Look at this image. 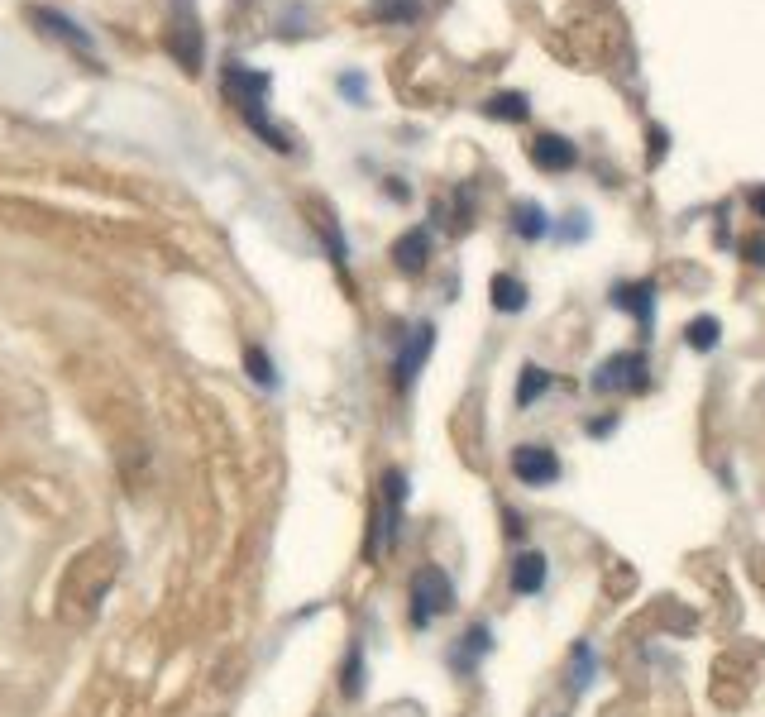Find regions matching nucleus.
Segmentation results:
<instances>
[{
    "instance_id": "f257e3e1",
    "label": "nucleus",
    "mask_w": 765,
    "mask_h": 717,
    "mask_svg": "<svg viewBox=\"0 0 765 717\" xmlns=\"http://www.w3.org/2000/svg\"><path fill=\"white\" fill-rule=\"evenodd\" d=\"M589 388L603 392V397H612V392H646L651 388V364H646L641 349H617L593 369Z\"/></svg>"
},
{
    "instance_id": "f03ea898",
    "label": "nucleus",
    "mask_w": 765,
    "mask_h": 717,
    "mask_svg": "<svg viewBox=\"0 0 765 717\" xmlns=\"http://www.w3.org/2000/svg\"><path fill=\"white\" fill-rule=\"evenodd\" d=\"M168 53L177 58L182 72H201V58H206V34H201L197 20V0H173V20H168Z\"/></svg>"
},
{
    "instance_id": "7ed1b4c3",
    "label": "nucleus",
    "mask_w": 765,
    "mask_h": 717,
    "mask_svg": "<svg viewBox=\"0 0 765 717\" xmlns=\"http://www.w3.org/2000/svg\"><path fill=\"white\" fill-rule=\"evenodd\" d=\"M455 608V584L440 565H421L412 574V622L416 627H431L436 617Z\"/></svg>"
},
{
    "instance_id": "20e7f679",
    "label": "nucleus",
    "mask_w": 765,
    "mask_h": 717,
    "mask_svg": "<svg viewBox=\"0 0 765 717\" xmlns=\"http://www.w3.org/2000/svg\"><path fill=\"white\" fill-rule=\"evenodd\" d=\"M512 474H517V483H522V488H550V483H560L565 464H560V455H555L550 445H541V440H526V445H517V450H512Z\"/></svg>"
},
{
    "instance_id": "39448f33",
    "label": "nucleus",
    "mask_w": 765,
    "mask_h": 717,
    "mask_svg": "<svg viewBox=\"0 0 765 717\" xmlns=\"http://www.w3.org/2000/svg\"><path fill=\"white\" fill-rule=\"evenodd\" d=\"M608 302L632 316L636 330H641V340H651V330H656V283H651V278H641V283H617Z\"/></svg>"
},
{
    "instance_id": "423d86ee",
    "label": "nucleus",
    "mask_w": 765,
    "mask_h": 717,
    "mask_svg": "<svg viewBox=\"0 0 765 717\" xmlns=\"http://www.w3.org/2000/svg\"><path fill=\"white\" fill-rule=\"evenodd\" d=\"M220 82H225V101L240 110L268 101V72H254V67H244V63H225Z\"/></svg>"
},
{
    "instance_id": "0eeeda50",
    "label": "nucleus",
    "mask_w": 765,
    "mask_h": 717,
    "mask_svg": "<svg viewBox=\"0 0 765 717\" xmlns=\"http://www.w3.org/2000/svg\"><path fill=\"white\" fill-rule=\"evenodd\" d=\"M431 349H436V326H431V321H421V326L407 335L402 354H397V388H412L416 373L426 369V359H431Z\"/></svg>"
},
{
    "instance_id": "6e6552de",
    "label": "nucleus",
    "mask_w": 765,
    "mask_h": 717,
    "mask_svg": "<svg viewBox=\"0 0 765 717\" xmlns=\"http://www.w3.org/2000/svg\"><path fill=\"white\" fill-rule=\"evenodd\" d=\"M526 153H531V163H536L541 173H569V168L579 163V149L569 144L565 134H536Z\"/></svg>"
},
{
    "instance_id": "1a4fd4ad",
    "label": "nucleus",
    "mask_w": 765,
    "mask_h": 717,
    "mask_svg": "<svg viewBox=\"0 0 765 717\" xmlns=\"http://www.w3.org/2000/svg\"><path fill=\"white\" fill-rule=\"evenodd\" d=\"M402 498H407V478H402V469H388V474H383V541H378V555L397 545V526H402Z\"/></svg>"
},
{
    "instance_id": "9d476101",
    "label": "nucleus",
    "mask_w": 765,
    "mask_h": 717,
    "mask_svg": "<svg viewBox=\"0 0 765 717\" xmlns=\"http://www.w3.org/2000/svg\"><path fill=\"white\" fill-rule=\"evenodd\" d=\"M34 15V24H44V34H53V39H63V44H72L77 53H91V34L82 29V24L72 20V15H63V10H53V5H34L29 10Z\"/></svg>"
},
{
    "instance_id": "9b49d317",
    "label": "nucleus",
    "mask_w": 765,
    "mask_h": 717,
    "mask_svg": "<svg viewBox=\"0 0 765 717\" xmlns=\"http://www.w3.org/2000/svg\"><path fill=\"white\" fill-rule=\"evenodd\" d=\"M550 579V560L541 550H522L517 560H512V593L517 598H536Z\"/></svg>"
},
{
    "instance_id": "f8f14e48",
    "label": "nucleus",
    "mask_w": 765,
    "mask_h": 717,
    "mask_svg": "<svg viewBox=\"0 0 765 717\" xmlns=\"http://www.w3.org/2000/svg\"><path fill=\"white\" fill-rule=\"evenodd\" d=\"M426 259H431V230H407V235L393 244V263L402 268V273H421L426 268Z\"/></svg>"
},
{
    "instance_id": "ddd939ff",
    "label": "nucleus",
    "mask_w": 765,
    "mask_h": 717,
    "mask_svg": "<svg viewBox=\"0 0 765 717\" xmlns=\"http://www.w3.org/2000/svg\"><path fill=\"white\" fill-rule=\"evenodd\" d=\"M512 230H517V235H522L526 244L546 239V235H550L546 206H541V201H517V206H512Z\"/></svg>"
},
{
    "instance_id": "4468645a",
    "label": "nucleus",
    "mask_w": 765,
    "mask_h": 717,
    "mask_svg": "<svg viewBox=\"0 0 765 717\" xmlns=\"http://www.w3.org/2000/svg\"><path fill=\"white\" fill-rule=\"evenodd\" d=\"M488 292H493V306L503 311V316H517V311H526V283L522 278H512V273H493V283H488Z\"/></svg>"
},
{
    "instance_id": "2eb2a0df",
    "label": "nucleus",
    "mask_w": 765,
    "mask_h": 717,
    "mask_svg": "<svg viewBox=\"0 0 765 717\" xmlns=\"http://www.w3.org/2000/svg\"><path fill=\"white\" fill-rule=\"evenodd\" d=\"M593 674H598V655H593L589 641H574V651H569V694H584L593 684Z\"/></svg>"
},
{
    "instance_id": "dca6fc26",
    "label": "nucleus",
    "mask_w": 765,
    "mask_h": 717,
    "mask_svg": "<svg viewBox=\"0 0 765 717\" xmlns=\"http://www.w3.org/2000/svg\"><path fill=\"white\" fill-rule=\"evenodd\" d=\"M483 115L507 120V125H522L526 115H531V101H526L522 91H498V96H488V101H483Z\"/></svg>"
},
{
    "instance_id": "f3484780",
    "label": "nucleus",
    "mask_w": 765,
    "mask_h": 717,
    "mask_svg": "<svg viewBox=\"0 0 765 717\" xmlns=\"http://www.w3.org/2000/svg\"><path fill=\"white\" fill-rule=\"evenodd\" d=\"M488 651H493V631H488V622H474V627L464 631V646L450 660H455V670H474V660Z\"/></svg>"
},
{
    "instance_id": "a211bd4d",
    "label": "nucleus",
    "mask_w": 765,
    "mask_h": 717,
    "mask_svg": "<svg viewBox=\"0 0 765 717\" xmlns=\"http://www.w3.org/2000/svg\"><path fill=\"white\" fill-rule=\"evenodd\" d=\"M722 340V321L718 316H694L689 326H684V345L694 349V354H713Z\"/></svg>"
},
{
    "instance_id": "6ab92c4d",
    "label": "nucleus",
    "mask_w": 765,
    "mask_h": 717,
    "mask_svg": "<svg viewBox=\"0 0 765 717\" xmlns=\"http://www.w3.org/2000/svg\"><path fill=\"white\" fill-rule=\"evenodd\" d=\"M550 369H541V364H526L522 369V378H517V407H531V402H541L550 392Z\"/></svg>"
},
{
    "instance_id": "aec40b11",
    "label": "nucleus",
    "mask_w": 765,
    "mask_h": 717,
    "mask_svg": "<svg viewBox=\"0 0 765 717\" xmlns=\"http://www.w3.org/2000/svg\"><path fill=\"white\" fill-rule=\"evenodd\" d=\"M373 15L388 24H407L421 15V0H373Z\"/></svg>"
},
{
    "instance_id": "412c9836",
    "label": "nucleus",
    "mask_w": 765,
    "mask_h": 717,
    "mask_svg": "<svg viewBox=\"0 0 765 717\" xmlns=\"http://www.w3.org/2000/svg\"><path fill=\"white\" fill-rule=\"evenodd\" d=\"M244 364H249V373L259 378L263 388H278V373H273V364H268V354H263L259 345H249V349H244Z\"/></svg>"
},
{
    "instance_id": "4be33fe9",
    "label": "nucleus",
    "mask_w": 765,
    "mask_h": 717,
    "mask_svg": "<svg viewBox=\"0 0 765 717\" xmlns=\"http://www.w3.org/2000/svg\"><path fill=\"white\" fill-rule=\"evenodd\" d=\"M617 421H622V416H617V412H603V416H593V421H589V426H584V431H589L593 440H608V435L617 431Z\"/></svg>"
},
{
    "instance_id": "5701e85b",
    "label": "nucleus",
    "mask_w": 765,
    "mask_h": 717,
    "mask_svg": "<svg viewBox=\"0 0 765 717\" xmlns=\"http://www.w3.org/2000/svg\"><path fill=\"white\" fill-rule=\"evenodd\" d=\"M340 91H345L350 101H364V96H369V82H364L359 72H345V77H340Z\"/></svg>"
},
{
    "instance_id": "b1692460",
    "label": "nucleus",
    "mask_w": 765,
    "mask_h": 717,
    "mask_svg": "<svg viewBox=\"0 0 765 717\" xmlns=\"http://www.w3.org/2000/svg\"><path fill=\"white\" fill-rule=\"evenodd\" d=\"M742 249H746V263H756V268H765V235H751V239H746V244H742Z\"/></svg>"
},
{
    "instance_id": "393cba45",
    "label": "nucleus",
    "mask_w": 765,
    "mask_h": 717,
    "mask_svg": "<svg viewBox=\"0 0 765 717\" xmlns=\"http://www.w3.org/2000/svg\"><path fill=\"white\" fill-rule=\"evenodd\" d=\"M345 694H359V646L350 651V665H345Z\"/></svg>"
},
{
    "instance_id": "a878e982",
    "label": "nucleus",
    "mask_w": 765,
    "mask_h": 717,
    "mask_svg": "<svg viewBox=\"0 0 765 717\" xmlns=\"http://www.w3.org/2000/svg\"><path fill=\"white\" fill-rule=\"evenodd\" d=\"M746 201H751V211L765 220V187H751V192H746Z\"/></svg>"
},
{
    "instance_id": "bb28decb",
    "label": "nucleus",
    "mask_w": 765,
    "mask_h": 717,
    "mask_svg": "<svg viewBox=\"0 0 765 717\" xmlns=\"http://www.w3.org/2000/svg\"><path fill=\"white\" fill-rule=\"evenodd\" d=\"M651 139H656V149L646 153V158H651V163H660V158H665V130L656 125V130H651Z\"/></svg>"
},
{
    "instance_id": "cd10ccee",
    "label": "nucleus",
    "mask_w": 765,
    "mask_h": 717,
    "mask_svg": "<svg viewBox=\"0 0 765 717\" xmlns=\"http://www.w3.org/2000/svg\"><path fill=\"white\" fill-rule=\"evenodd\" d=\"M526 526H522V517H517V512H507V536H522Z\"/></svg>"
}]
</instances>
